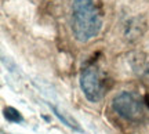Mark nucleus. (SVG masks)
<instances>
[{"label":"nucleus","mask_w":149,"mask_h":134,"mask_svg":"<svg viewBox=\"0 0 149 134\" xmlns=\"http://www.w3.org/2000/svg\"><path fill=\"white\" fill-rule=\"evenodd\" d=\"M112 108L119 116L135 123L142 122L148 115L145 102L138 96L128 91H122L117 96H115L112 101Z\"/></svg>","instance_id":"2"},{"label":"nucleus","mask_w":149,"mask_h":134,"mask_svg":"<svg viewBox=\"0 0 149 134\" xmlns=\"http://www.w3.org/2000/svg\"><path fill=\"white\" fill-rule=\"evenodd\" d=\"M4 115H6V118L8 119V120H11V122H21V115L14 108H6Z\"/></svg>","instance_id":"4"},{"label":"nucleus","mask_w":149,"mask_h":134,"mask_svg":"<svg viewBox=\"0 0 149 134\" xmlns=\"http://www.w3.org/2000/svg\"><path fill=\"white\" fill-rule=\"evenodd\" d=\"M80 87L86 98L91 102H98L104 96V84L97 66H86L80 73Z\"/></svg>","instance_id":"3"},{"label":"nucleus","mask_w":149,"mask_h":134,"mask_svg":"<svg viewBox=\"0 0 149 134\" xmlns=\"http://www.w3.org/2000/svg\"><path fill=\"white\" fill-rule=\"evenodd\" d=\"M101 17L93 0H72V33L76 40L88 42L101 29Z\"/></svg>","instance_id":"1"}]
</instances>
